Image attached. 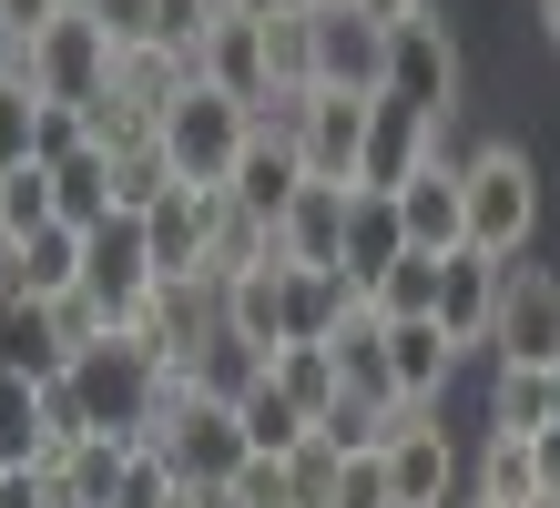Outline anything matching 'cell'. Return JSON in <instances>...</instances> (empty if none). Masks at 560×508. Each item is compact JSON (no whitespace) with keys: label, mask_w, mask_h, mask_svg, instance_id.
Wrapping results in <instances>:
<instances>
[{"label":"cell","mask_w":560,"mask_h":508,"mask_svg":"<svg viewBox=\"0 0 560 508\" xmlns=\"http://www.w3.org/2000/svg\"><path fill=\"white\" fill-rule=\"evenodd\" d=\"M458 193H469V245L479 255H520L530 245V224H540V163L520 153V143H479V153H458Z\"/></svg>","instance_id":"obj_1"},{"label":"cell","mask_w":560,"mask_h":508,"mask_svg":"<svg viewBox=\"0 0 560 508\" xmlns=\"http://www.w3.org/2000/svg\"><path fill=\"white\" fill-rule=\"evenodd\" d=\"M255 143V102L194 82L174 113H163V163H174V184H235V163Z\"/></svg>","instance_id":"obj_2"},{"label":"cell","mask_w":560,"mask_h":508,"mask_svg":"<svg viewBox=\"0 0 560 508\" xmlns=\"http://www.w3.org/2000/svg\"><path fill=\"white\" fill-rule=\"evenodd\" d=\"M387 113H418V122H458V42L439 11H418L387 31V82H377Z\"/></svg>","instance_id":"obj_3"},{"label":"cell","mask_w":560,"mask_h":508,"mask_svg":"<svg viewBox=\"0 0 560 508\" xmlns=\"http://www.w3.org/2000/svg\"><path fill=\"white\" fill-rule=\"evenodd\" d=\"M143 448H163V458H174V479H184V488H224V479H235V468L255 458V437H245V417H235L224 397H184L174 417L143 437Z\"/></svg>","instance_id":"obj_4"},{"label":"cell","mask_w":560,"mask_h":508,"mask_svg":"<svg viewBox=\"0 0 560 508\" xmlns=\"http://www.w3.org/2000/svg\"><path fill=\"white\" fill-rule=\"evenodd\" d=\"M368 143H377V92H306V122H295V163H306V184H347L357 193Z\"/></svg>","instance_id":"obj_5"},{"label":"cell","mask_w":560,"mask_h":508,"mask_svg":"<svg viewBox=\"0 0 560 508\" xmlns=\"http://www.w3.org/2000/svg\"><path fill=\"white\" fill-rule=\"evenodd\" d=\"M0 61H21V72L42 82V102H82V113H92V102L113 92V42L82 21V0H72V11H61L31 51H0Z\"/></svg>","instance_id":"obj_6"},{"label":"cell","mask_w":560,"mask_h":508,"mask_svg":"<svg viewBox=\"0 0 560 508\" xmlns=\"http://www.w3.org/2000/svg\"><path fill=\"white\" fill-rule=\"evenodd\" d=\"M377 458H387V498L398 508H448L458 479H469V458H458V437L439 427V406H408Z\"/></svg>","instance_id":"obj_7"},{"label":"cell","mask_w":560,"mask_h":508,"mask_svg":"<svg viewBox=\"0 0 560 508\" xmlns=\"http://www.w3.org/2000/svg\"><path fill=\"white\" fill-rule=\"evenodd\" d=\"M500 366H560V275L530 255H510L500 275V326H489Z\"/></svg>","instance_id":"obj_8"},{"label":"cell","mask_w":560,"mask_h":508,"mask_svg":"<svg viewBox=\"0 0 560 508\" xmlns=\"http://www.w3.org/2000/svg\"><path fill=\"white\" fill-rule=\"evenodd\" d=\"M163 285V264H153V234H143V214H113V224H92V264H82V295L103 305V316L122 326L133 305Z\"/></svg>","instance_id":"obj_9"},{"label":"cell","mask_w":560,"mask_h":508,"mask_svg":"<svg viewBox=\"0 0 560 508\" xmlns=\"http://www.w3.org/2000/svg\"><path fill=\"white\" fill-rule=\"evenodd\" d=\"M224 214H235V193H224V184H174V193H163L153 214H143L153 264H163V275H205V255H214Z\"/></svg>","instance_id":"obj_10"},{"label":"cell","mask_w":560,"mask_h":508,"mask_svg":"<svg viewBox=\"0 0 560 508\" xmlns=\"http://www.w3.org/2000/svg\"><path fill=\"white\" fill-rule=\"evenodd\" d=\"M194 82H214V92H235V102H266L276 92V51H266V11H255V0H235V11L194 42Z\"/></svg>","instance_id":"obj_11"},{"label":"cell","mask_w":560,"mask_h":508,"mask_svg":"<svg viewBox=\"0 0 560 508\" xmlns=\"http://www.w3.org/2000/svg\"><path fill=\"white\" fill-rule=\"evenodd\" d=\"M500 275H510V264H500V255H479V245L439 255V335H448L458 356L489 346V326H500Z\"/></svg>","instance_id":"obj_12"},{"label":"cell","mask_w":560,"mask_h":508,"mask_svg":"<svg viewBox=\"0 0 560 508\" xmlns=\"http://www.w3.org/2000/svg\"><path fill=\"white\" fill-rule=\"evenodd\" d=\"M387 203H398V224H408V245H418V255H458V245H469V193H458V153L418 163V174L387 193Z\"/></svg>","instance_id":"obj_13"},{"label":"cell","mask_w":560,"mask_h":508,"mask_svg":"<svg viewBox=\"0 0 560 508\" xmlns=\"http://www.w3.org/2000/svg\"><path fill=\"white\" fill-rule=\"evenodd\" d=\"M316 92H377L387 82V31L368 11H316Z\"/></svg>","instance_id":"obj_14"},{"label":"cell","mask_w":560,"mask_h":508,"mask_svg":"<svg viewBox=\"0 0 560 508\" xmlns=\"http://www.w3.org/2000/svg\"><path fill=\"white\" fill-rule=\"evenodd\" d=\"M72 335L51 326V305H31L0 285V377H31V387H51V377H72Z\"/></svg>","instance_id":"obj_15"},{"label":"cell","mask_w":560,"mask_h":508,"mask_svg":"<svg viewBox=\"0 0 560 508\" xmlns=\"http://www.w3.org/2000/svg\"><path fill=\"white\" fill-rule=\"evenodd\" d=\"M458 377V346L439 335V316H418V326H387V397L398 406H439Z\"/></svg>","instance_id":"obj_16"},{"label":"cell","mask_w":560,"mask_h":508,"mask_svg":"<svg viewBox=\"0 0 560 508\" xmlns=\"http://www.w3.org/2000/svg\"><path fill=\"white\" fill-rule=\"evenodd\" d=\"M224 193H235V214H255V224H285V203L306 193V163H295V143H285V132H255Z\"/></svg>","instance_id":"obj_17"},{"label":"cell","mask_w":560,"mask_h":508,"mask_svg":"<svg viewBox=\"0 0 560 508\" xmlns=\"http://www.w3.org/2000/svg\"><path fill=\"white\" fill-rule=\"evenodd\" d=\"M550 479H540V437H500L489 427V448L469 458V508H540Z\"/></svg>","instance_id":"obj_18"},{"label":"cell","mask_w":560,"mask_h":508,"mask_svg":"<svg viewBox=\"0 0 560 508\" xmlns=\"http://www.w3.org/2000/svg\"><path fill=\"white\" fill-rule=\"evenodd\" d=\"M398 255H418V245H408V224H398V203H387V193H357L337 275H347L357 295H377V285H387V264H398Z\"/></svg>","instance_id":"obj_19"},{"label":"cell","mask_w":560,"mask_h":508,"mask_svg":"<svg viewBox=\"0 0 560 508\" xmlns=\"http://www.w3.org/2000/svg\"><path fill=\"white\" fill-rule=\"evenodd\" d=\"M82 264H92V234H82V224H42V234L21 245V264H11V295L61 305V295H82Z\"/></svg>","instance_id":"obj_20"},{"label":"cell","mask_w":560,"mask_h":508,"mask_svg":"<svg viewBox=\"0 0 560 508\" xmlns=\"http://www.w3.org/2000/svg\"><path fill=\"white\" fill-rule=\"evenodd\" d=\"M194 92V51L174 42H143V51H113V102H133V113H174V102Z\"/></svg>","instance_id":"obj_21"},{"label":"cell","mask_w":560,"mask_h":508,"mask_svg":"<svg viewBox=\"0 0 560 508\" xmlns=\"http://www.w3.org/2000/svg\"><path fill=\"white\" fill-rule=\"evenodd\" d=\"M347 214H357V193H347V184H306V193L285 203V224H276V234H285V255H295V264H337V255H347Z\"/></svg>","instance_id":"obj_22"},{"label":"cell","mask_w":560,"mask_h":508,"mask_svg":"<svg viewBox=\"0 0 560 508\" xmlns=\"http://www.w3.org/2000/svg\"><path fill=\"white\" fill-rule=\"evenodd\" d=\"M224 335H245L255 356H285V264H255V275L224 285Z\"/></svg>","instance_id":"obj_23"},{"label":"cell","mask_w":560,"mask_h":508,"mask_svg":"<svg viewBox=\"0 0 560 508\" xmlns=\"http://www.w3.org/2000/svg\"><path fill=\"white\" fill-rule=\"evenodd\" d=\"M122 468H133V437H82L72 458H51V479H61V498L72 508H113V488H122Z\"/></svg>","instance_id":"obj_24"},{"label":"cell","mask_w":560,"mask_h":508,"mask_svg":"<svg viewBox=\"0 0 560 508\" xmlns=\"http://www.w3.org/2000/svg\"><path fill=\"white\" fill-rule=\"evenodd\" d=\"M266 377H276V397H285V406L326 417V406L347 397V356H337V346H285V356L266 366Z\"/></svg>","instance_id":"obj_25"},{"label":"cell","mask_w":560,"mask_h":508,"mask_svg":"<svg viewBox=\"0 0 560 508\" xmlns=\"http://www.w3.org/2000/svg\"><path fill=\"white\" fill-rule=\"evenodd\" d=\"M184 377H194V397H224V406H235L245 387H266V356H255L245 335H224V326H214L205 346L184 356Z\"/></svg>","instance_id":"obj_26"},{"label":"cell","mask_w":560,"mask_h":508,"mask_svg":"<svg viewBox=\"0 0 560 508\" xmlns=\"http://www.w3.org/2000/svg\"><path fill=\"white\" fill-rule=\"evenodd\" d=\"M489 427L500 437H550V366H500L489 377Z\"/></svg>","instance_id":"obj_27"},{"label":"cell","mask_w":560,"mask_h":508,"mask_svg":"<svg viewBox=\"0 0 560 508\" xmlns=\"http://www.w3.org/2000/svg\"><path fill=\"white\" fill-rule=\"evenodd\" d=\"M235 417H245V437H255V458H295V448L316 437V417H306V406H285L276 377H266V387H245V397H235Z\"/></svg>","instance_id":"obj_28"},{"label":"cell","mask_w":560,"mask_h":508,"mask_svg":"<svg viewBox=\"0 0 560 508\" xmlns=\"http://www.w3.org/2000/svg\"><path fill=\"white\" fill-rule=\"evenodd\" d=\"M42 113H51V102H42V82H31L21 61H0V174L42 153Z\"/></svg>","instance_id":"obj_29"},{"label":"cell","mask_w":560,"mask_h":508,"mask_svg":"<svg viewBox=\"0 0 560 508\" xmlns=\"http://www.w3.org/2000/svg\"><path fill=\"white\" fill-rule=\"evenodd\" d=\"M51 184H61V224H113V153H72V163H51Z\"/></svg>","instance_id":"obj_30"},{"label":"cell","mask_w":560,"mask_h":508,"mask_svg":"<svg viewBox=\"0 0 560 508\" xmlns=\"http://www.w3.org/2000/svg\"><path fill=\"white\" fill-rule=\"evenodd\" d=\"M387 326H418V316H439V255H398L387 264V285L368 295Z\"/></svg>","instance_id":"obj_31"},{"label":"cell","mask_w":560,"mask_h":508,"mask_svg":"<svg viewBox=\"0 0 560 508\" xmlns=\"http://www.w3.org/2000/svg\"><path fill=\"white\" fill-rule=\"evenodd\" d=\"M0 214H11L21 245H31L42 224H61V184H51V163H11V174H0Z\"/></svg>","instance_id":"obj_32"},{"label":"cell","mask_w":560,"mask_h":508,"mask_svg":"<svg viewBox=\"0 0 560 508\" xmlns=\"http://www.w3.org/2000/svg\"><path fill=\"white\" fill-rule=\"evenodd\" d=\"M214 508H306V488H295V458H245L235 479L214 488Z\"/></svg>","instance_id":"obj_33"},{"label":"cell","mask_w":560,"mask_h":508,"mask_svg":"<svg viewBox=\"0 0 560 508\" xmlns=\"http://www.w3.org/2000/svg\"><path fill=\"white\" fill-rule=\"evenodd\" d=\"M82 21L103 31L113 51H143V42H163V0H82Z\"/></svg>","instance_id":"obj_34"},{"label":"cell","mask_w":560,"mask_h":508,"mask_svg":"<svg viewBox=\"0 0 560 508\" xmlns=\"http://www.w3.org/2000/svg\"><path fill=\"white\" fill-rule=\"evenodd\" d=\"M0 458H42V387L31 377L0 387Z\"/></svg>","instance_id":"obj_35"},{"label":"cell","mask_w":560,"mask_h":508,"mask_svg":"<svg viewBox=\"0 0 560 508\" xmlns=\"http://www.w3.org/2000/svg\"><path fill=\"white\" fill-rule=\"evenodd\" d=\"M184 479H174V458L163 448H133V468H122V488H113V508H163Z\"/></svg>","instance_id":"obj_36"},{"label":"cell","mask_w":560,"mask_h":508,"mask_svg":"<svg viewBox=\"0 0 560 508\" xmlns=\"http://www.w3.org/2000/svg\"><path fill=\"white\" fill-rule=\"evenodd\" d=\"M0 508H72L42 458H0Z\"/></svg>","instance_id":"obj_37"},{"label":"cell","mask_w":560,"mask_h":508,"mask_svg":"<svg viewBox=\"0 0 560 508\" xmlns=\"http://www.w3.org/2000/svg\"><path fill=\"white\" fill-rule=\"evenodd\" d=\"M326 508H398V498H387V458L357 448V458L337 468V498H326Z\"/></svg>","instance_id":"obj_38"},{"label":"cell","mask_w":560,"mask_h":508,"mask_svg":"<svg viewBox=\"0 0 560 508\" xmlns=\"http://www.w3.org/2000/svg\"><path fill=\"white\" fill-rule=\"evenodd\" d=\"M61 11H72V0H0V51H31Z\"/></svg>","instance_id":"obj_39"},{"label":"cell","mask_w":560,"mask_h":508,"mask_svg":"<svg viewBox=\"0 0 560 508\" xmlns=\"http://www.w3.org/2000/svg\"><path fill=\"white\" fill-rule=\"evenodd\" d=\"M224 11H235V0H163V42H174V51H194Z\"/></svg>","instance_id":"obj_40"},{"label":"cell","mask_w":560,"mask_h":508,"mask_svg":"<svg viewBox=\"0 0 560 508\" xmlns=\"http://www.w3.org/2000/svg\"><path fill=\"white\" fill-rule=\"evenodd\" d=\"M357 11H368L377 31H398V21H418V11H428V0H357Z\"/></svg>","instance_id":"obj_41"},{"label":"cell","mask_w":560,"mask_h":508,"mask_svg":"<svg viewBox=\"0 0 560 508\" xmlns=\"http://www.w3.org/2000/svg\"><path fill=\"white\" fill-rule=\"evenodd\" d=\"M540 479H550V498H560V427L540 437Z\"/></svg>","instance_id":"obj_42"},{"label":"cell","mask_w":560,"mask_h":508,"mask_svg":"<svg viewBox=\"0 0 560 508\" xmlns=\"http://www.w3.org/2000/svg\"><path fill=\"white\" fill-rule=\"evenodd\" d=\"M11 264H21V234H11V214H0V285H11Z\"/></svg>","instance_id":"obj_43"},{"label":"cell","mask_w":560,"mask_h":508,"mask_svg":"<svg viewBox=\"0 0 560 508\" xmlns=\"http://www.w3.org/2000/svg\"><path fill=\"white\" fill-rule=\"evenodd\" d=\"M163 508H214V488H174V498H163Z\"/></svg>","instance_id":"obj_44"},{"label":"cell","mask_w":560,"mask_h":508,"mask_svg":"<svg viewBox=\"0 0 560 508\" xmlns=\"http://www.w3.org/2000/svg\"><path fill=\"white\" fill-rule=\"evenodd\" d=\"M540 31H550V42H560V0H540Z\"/></svg>","instance_id":"obj_45"},{"label":"cell","mask_w":560,"mask_h":508,"mask_svg":"<svg viewBox=\"0 0 560 508\" xmlns=\"http://www.w3.org/2000/svg\"><path fill=\"white\" fill-rule=\"evenodd\" d=\"M550 427H560V366H550Z\"/></svg>","instance_id":"obj_46"},{"label":"cell","mask_w":560,"mask_h":508,"mask_svg":"<svg viewBox=\"0 0 560 508\" xmlns=\"http://www.w3.org/2000/svg\"><path fill=\"white\" fill-rule=\"evenodd\" d=\"M306 11H357V0H306Z\"/></svg>","instance_id":"obj_47"},{"label":"cell","mask_w":560,"mask_h":508,"mask_svg":"<svg viewBox=\"0 0 560 508\" xmlns=\"http://www.w3.org/2000/svg\"><path fill=\"white\" fill-rule=\"evenodd\" d=\"M540 508H560V498H540Z\"/></svg>","instance_id":"obj_48"},{"label":"cell","mask_w":560,"mask_h":508,"mask_svg":"<svg viewBox=\"0 0 560 508\" xmlns=\"http://www.w3.org/2000/svg\"><path fill=\"white\" fill-rule=\"evenodd\" d=\"M0 387H11V377H0Z\"/></svg>","instance_id":"obj_49"}]
</instances>
